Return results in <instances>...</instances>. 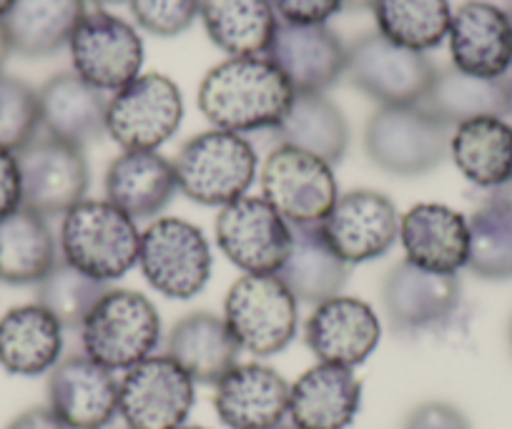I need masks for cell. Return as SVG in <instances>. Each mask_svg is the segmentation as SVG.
Here are the masks:
<instances>
[{
	"mask_svg": "<svg viewBox=\"0 0 512 429\" xmlns=\"http://www.w3.org/2000/svg\"><path fill=\"white\" fill-rule=\"evenodd\" d=\"M176 429H206V427H186V424H181V427H176Z\"/></svg>",
	"mask_w": 512,
	"mask_h": 429,
	"instance_id": "cell-50",
	"label": "cell"
},
{
	"mask_svg": "<svg viewBox=\"0 0 512 429\" xmlns=\"http://www.w3.org/2000/svg\"><path fill=\"white\" fill-rule=\"evenodd\" d=\"M437 68L420 51L387 41L379 31L364 33L347 46L344 76L379 106H412L430 91Z\"/></svg>",
	"mask_w": 512,
	"mask_h": 429,
	"instance_id": "cell-7",
	"label": "cell"
},
{
	"mask_svg": "<svg viewBox=\"0 0 512 429\" xmlns=\"http://www.w3.org/2000/svg\"><path fill=\"white\" fill-rule=\"evenodd\" d=\"M382 302L395 332H430L455 317L462 302V284L457 274L425 271L405 259L384 279Z\"/></svg>",
	"mask_w": 512,
	"mask_h": 429,
	"instance_id": "cell-16",
	"label": "cell"
},
{
	"mask_svg": "<svg viewBox=\"0 0 512 429\" xmlns=\"http://www.w3.org/2000/svg\"><path fill=\"white\" fill-rule=\"evenodd\" d=\"M450 154L472 186L502 191L512 181V123L505 118L460 123L452 131Z\"/></svg>",
	"mask_w": 512,
	"mask_h": 429,
	"instance_id": "cell-31",
	"label": "cell"
},
{
	"mask_svg": "<svg viewBox=\"0 0 512 429\" xmlns=\"http://www.w3.org/2000/svg\"><path fill=\"white\" fill-rule=\"evenodd\" d=\"M277 429H302V427H297V424H289V427H277Z\"/></svg>",
	"mask_w": 512,
	"mask_h": 429,
	"instance_id": "cell-51",
	"label": "cell"
},
{
	"mask_svg": "<svg viewBox=\"0 0 512 429\" xmlns=\"http://www.w3.org/2000/svg\"><path fill=\"white\" fill-rule=\"evenodd\" d=\"M216 244L246 274H277L292 244V226L264 196H241L216 216Z\"/></svg>",
	"mask_w": 512,
	"mask_h": 429,
	"instance_id": "cell-12",
	"label": "cell"
},
{
	"mask_svg": "<svg viewBox=\"0 0 512 429\" xmlns=\"http://www.w3.org/2000/svg\"><path fill=\"white\" fill-rule=\"evenodd\" d=\"M184 98L161 73H146L113 93L106 111V133L123 151H156L181 126Z\"/></svg>",
	"mask_w": 512,
	"mask_h": 429,
	"instance_id": "cell-9",
	"label": "cell"
},
{
	"mask_svg": "<svg viewBox=\"0 0 512 429\" xmlns=\"http://www.w3.org/2000/svg\"><path fill=\"white\" fill-rule=\"evenodd\" d=\"M294 101V88L269 58H229L204 76L199 108L221 131L277 128Z\"/></svg>",
	"mask_w": 512,
	"mask_h": 429,
	"instance_id": "cell-1",
	"label": "cell"
},
{
	"mask_svg": "<svg viewBox=\"0 0 512 429\" xmlns=\"http://www.w3.org/2000/svg\"><path fill=\"white\" fill-rule=\"evenodd\" d=\"M267 58L284 73L294 93H327L347 71V46L327 23L279 21Z\"/></svg>",
	"mask_w": 512,
	"mask_h": 429,
	"instance_id": "cell-17",
	"label": "cell"
},
{
	"mask_svg": "<svg viewBox=\"0 0 512 429\" xmlns=\"http://www.w3.org/2000/svg\"><path fill=\"white\" fill-rule=\"evenodd\" d=\"M502 191H505V196H512V181H510V184H507Z\"/></svg>",
	"mask_w": 512,
	"mask_h": 429,
	"instance_id": "cell-49",
	"label": "cell"
},
{
	"mask_svg": "<svg viewBox=\"0 0 512 429\" xmlns=\"http://www.w3.org/2000/svg\"><path fill=\"white\" fill-rule=\"evenodd\" d=\"M68 48L73 73L98 91H121L141 76L144 41L131 23L106 11L86 13Z\"/></svg>",
	"mask_w": 512,
	"mask_h": 429,
	"instance_id": "cell-11",
	"label": "cell"
},
{
	"mask_svg": "<svg viewBox=\"0 0 512 429\" xmlns=\"http://www.w3.org/2000/svg\"><path fill=\"white\" fill-rule=\"evenodd\" d=\"M450 128L422 103L382 106L364 128V151L377 169L412 179L430 174L445 161Z\"/></svg>",
	"mask_w": 512,
	"mask_h": 429,
	"instance_id": "cell-3",
	"label": "cell"
},
{
	"mask_svg": "<svg viewBox=\"0 0 512 429\" xmlns=\"http://www.w3.org/2000/svg\"><path fill=\"white\" fill-rule=\"evenodd\" d=\"M118 389L111 369L76 354L51 369L48 407L68 429H106L118 414Z\"/></svg>",
	"mask_w": 512,
	"mask_h": 429,
	"instance_id": "cell-18",
	"label": "cell"
},
{
	"mask_svg": "<svg viewBox=\"0 0 512 429\" xmlns=\"http://www.w3.org/2000/svg\"><path fill=\"white\" fill-rule=\"evenodd\" d=\"M262 191L289 224H322L339 199L332 166L292 146H279L264 161Z\"/></svg>",
	"mask_w": 512,
	"mask_h": 429,
	"instance_id": "cell-14",
	"label": "cell"
},
{
	"mask_svg": "<svg viewBox=\"0 0 512 429\" xmlns=\"http://www.w3.org/2000/svg\"><path fill=\"white\" fill-rule=\"evenodd\" d=\"M86 357L111 372H128L154 357L161 342V317L149 297L131 289H111L81 327Z\"/></svg>",
	"mask_w": 512,
	"mask_h": 429,
	"instance_id": "cell-5",
	"label": "cell"
},
{
	"mask_svg": "<svg viewBox=\"0 0 512 429\" xmlns=\"http://www.w3.org/2000/svg\"><path fill=\"white\" fill-rule=\"evenodd\" d=\"M61 259L101 281L126 276L139 264L141 231L111 201L83 199L63 216Z\"/></svg>",
	"mask_w": 512,
	"mask_h": 429,
	"instance_id": "cell-2",
	"label": "cell"
},
{
	"mask_svg": "<svg viewBox=\"0 0 512 429\" xmlns=\"http://www.w3.org/2000/svg\"><path fill=\"white\" fill-rule=\"evenodd\" d=\"M201 21L216 48L249 58L267 53L279 18L272 0H201Z\"/></svg>",
	"mask_w": 512,
	"mask_h": 429,
	"instance_id": "cell-34",
	"label": "cell"
},
{
	"mask_svg": "<svg viewBox=\"0 0 512 429\" xmlns=\"http://www.w3.org/2000/svg\"><path fill=\"white\" fill-rule=\"evenodd\" d=\"M176 194L174 164L156 151H123L106 171V201L134 221L156 219Z\"/></svg>",
	"mask_w": 512,
	"mask_h": 429,
	"instance_id": "cell-25",
	"label": "cell"
},
{
	"mask_svg": "<svg viewBox=\"0 0 512 429\" xmlns=\"http://www.w3.org/2000/svg\"><path fill=\"white\" fill-rule=\"evenodd\" d=\"M224 322L241 349L254 357H274L297 337V299L277 274H244L226 294Z\"/></svg>",
	"mask_w": 512,
	"mask_h": 429,
	"instance_id": "cell-6",
	"label": "cell"
},
{
	"mask_svg": "<svg viewBox=\"0 0 512 429\" xmlns=\"http://www.w3.org/2000/svg\"><path fill=\"white\" fill-rule=\"evenodd\" d=\"M11 6H13V0H0V21L6 18V13L11 11Z\"/></svg>",
	"mask_w": 512,
	"mask_h": 429,
	"instance_id": "cell-46",
	"label": "cell"
},
{
	"mask_svg": "<svg viewBox=\"0 0 512 429\" xmlns=\"http://www.w3.org/2000/svg\"><path fill=\"white\" fill-rule=\"evenodd\" d=\"M282 146L307 151L329 166L342 164L349 149V123L324 93H294L287 116L274 128Z\"/></svg>",
	"mask_w": 512,
	"mask_h": 429,
	"instance_id": "cell-32",
	"label": "cell"
},
{
	"mask_svg": "<svg viewBox=\"0 0 512 429\" xmlns=\"http://www.w3.org/2000/svg\"><path fill=\"white\" fill-rule=\"evenodd\" d=\"M214 409L229 429H277L289 414V384L267 364H236L216 384Z\"/></svg>",
	"mask_w": 512,
	"mask_h": 429,
	"instance_id": "cell-21",
	"label": "cell"
},
{
	"mask_svg": "<svg viewBox=\"0 0 512 429\" xmlns=\"http://www.w3.org/2000/svg\"><path fill=\"white\" fill-rule=\"evenodd\" d=\"M21 169L13 151L0 146V219H6L16 209H21Z\"/></svg>",
	"mask_w": 512,
	"mask_h": 429,
	"instance_id": "cell-42",
	"label": "cell"
},
{
	"mask_svg": "<svg viewBox=\"0 0 512 429\" xmlns=\"http://www.w3.org/2000/svg\"><path fill=\"white\" fill-rule=\"evenodd\" d=\"M86 16V0H13L0 21L11 51L26 58L53 56L71 43Z\"/></svg>",
	"mask_w": 512,
	"mask_h": 429,
	"instance_id": "cell-30",
	"label": "cell"
},
{
	"mask_svg": "<svg viewBox=\"0 0 512 429\" xmlns=\"http://www.w3.org/2000/svg\"><path fill=\"white\" fill-rule=\"evenodd\" d=\"M382 337V324L367 302L354 297H332L317 304L307 319L304 339L314 357L324 364L359 367L372 357Z\"/></svg>",
	"mask_w": 512,
	"mask_h": 429,
	"instance_id": "cell-19",
	"label": "cell"
},
{
	"mask_svg": "<svg viewBox=\"0 0 512 429\" xmlns=\"http://www.w3.org/2000/svg\"><path fill=\"white\" fill-rule=\"evenodd\" d=\"M402 429H470V422L455 404L425 402L407 414Z\"/></svg>",
	"mask_w": 512,
	"mask_h": 429,
	"instance_id": "cell-41",
	"label": "cell"
},
{
	"mask_svg": "<svg viewBox=\"0 0 512 429\" xmlns=\"http://www.w3.org/2000/svg\"><path fill=\"white\" fill-rule=\"evenodd\" d=\"M292 244L277 279L304 304H322L339 297L349 279V264L329 246L319 224H289Z\"/></svg>",
	"mask_w": 512,
	"mask_h": 429,
	"instance_id": "cell-26",
	"label": "cell"
},
{
	"mask_svg": "<svg viewBox=\"0 0 512 429\" xmlns=\"http://www.w3.org/2000/svg\"><path fill=\"white\" fill-rule=\"evenodd\" d=\"M507 342H510V352H512V319H510V329H507Z\"/></svg>",
	"mask_w": 512,
	"mask_h": 429,
	"instance_id": "cell-48",
	"label": "cell"
},
{
	"mask_svg": "<svg viewBox=\"0 0 512 429\" xmlns=\"http://www.w3.org/2000/svg\"><path fill=\"white\" fill-rule=\"evenodd\" d=\"M422 106L447 126H460L472 118L512 116V78H477L455 66L437 68Z\"/></svg>",
	"mask_w": 512,
	"mask_h": 429,
	"instance_id": "cell-29",
	"label": "cell"
},
{
	"mask_svg": "<svg viewBox=\"0 0 512 429\" xmlns=\"http://www.w3.org/2000/svg\"><path fill=\"white\" fill-rule=\"evenodd\" d=\"M470 254L467 269L490 281L512 279V196L487 199L467 219Z\"/></svg>",
	"mask_w": 512,
	"mask_h": 429,
	"instance_id": "cell-36",
	"label": "cell"
},
{
	"mask_svg": "<svg viewBox=\"0 0 512 429\" xmlns=\"http://www.w3.org/2000/svg\"><path fill=\"white\" fill-rule=\"evenodd\" d=\"M374 0H342V11L347 13H359V11H372Z\"/></svg>",
	"mask_w": 512,
	"mask_h": 429,
	"instance_id": "cell-44",
	"label": "cell"
},
{
	"mask_svg": "<svg viewBox=\"0 0 512 429\" xmlns=\"http://www.w3.org/2000/svg\"><path fill=\"white\" fill-rule=\"evenodd\" d=\"M38 108L43 131L78 149L98 143L106 133V96L73 71L58 73L43 83L38 91Z\"/></svg>",
	"mask_w": 512,
	"mask_h": 429,
	"instance_id": "cell-24",
	"label": "cell"
},
{
	"mask_svg": "<svg viewBox=\"0 0 512 429\" xmlns=\"http://www.w3.org/2000/svg\"><path fill=\"white\" fill-rule=\"evenodd\" d=\"M63 327L41 304L16 307L0 317V367L18 377H38L61 362Z\"/></svg>",
	"mask_w": 512,
	"mask_h": 429,
	"instance_id": "cell-28",
	"label": "cell"
},
{
	"mask_svg": "<svg viewBox=\"0 0 512 429\" xmlns=\"http://www.w3.org/2000/svg\"><path fill=\"white\" fill-rule=\"evenodd\" d=\"M139 266L151 289L169 299H194L211 276V249L199 226L166 216L141 234Z\"/></svg>",
	"mask_w": 512,
	"mask_h": 429,
	"instance_id": "cell-8",
	"label": "cell"
},
{
	"mask_svg": "<svg viewBox=\"0 0 512 429\" xmlns=\"http://www.w3.org/2000/svg\"><path fill=\"white\" fill-rule=\"evenodd\" d=\"M400 221L390 196L357 189L339 196L319 226L329 246L352 266L387 254L400 239Z\"/></svg>",
	"mask_w": 512,
	"mask_h": 429,
	"instance_id": "cell-15",
	"label": "cell"
},
{
	"mask_svg": "<svg viewBox=\"0 0 512 429\" xmlns=\"http://www.w3.org/2000/svg\"><path fill=\"white\" fill-rule=\"evenodd\" d=\"M96 6H118V3H126V0H91Z\"/></svg>",
	"mask_w": 512,
	"mask_h": 429,
	"instance_id": "cell-47",
	"label": "cell"
},
{
	"mask_svg": "<svg viewBox=\"0 0 512 429\" xmlns=\"http://www.w3.org/2000/svg\"><path fill=\"white\" fill-rule=\"evenodd\" d=\"M36 286L38 304L51 312L63 329H81L96 304L111 292L108 281L93 279L63 259H58Z\"/></svg>",
	"mask_w": 512,
	"mask_h": 429,
	"instance_id": "cell-37",
	"label": "cell"
},
{
	"mask_svg": "<svg viewBox=\"0 0 512 429\" xmlns=\"http://www.w3.org/2000/svg\"><path fill=\"white\" fill-rule=\"evenodd\" d=\"M11 43H8V36L6 31H3V26H0V68H3V63H6V58L11 56Z\"/></svg>",
	"mask_w": 512,
	"mask_h": 429,
	"instance_id": "cell-45",
	"label": "cell"
},
{
	"mask_svg": "<svg viewBox=\"0 0 512 429\" xmlns=\"http://www.w3.org/2000/svg\"><path fill=\"white\" fill-rule=\"evenodd\" d=\"M128 6L136 23L159 38L189 31L201 16V0H128Z\"/></svg>",
	"mask_w": 512,
	"mask_h": 429,
	"instance_id": "cell-39",
	"label": "cell"
},
{
	"mask_svg": "<svg viewBox=\"0 0 512 429\" xmlns=\"http://www.w3.org/2000/svg\"><path fill=\"white\" fill-rule=\"evenodd\" d=\"M58 251L61 246L53 239L46 216L21 206L0 219V281L38 284L61 259Z\"/></svg>",
	"mask_w": 512,
	"mask_h": 429,
	"instance_id": "cell-33",
	"label": "cell"
},
{
	"mask_svg": "<svg viewBox=\"0 0 512 429\" xmlns=\"http://www.w3.org/2000/svg\"><path fill=\"white\" fill-rule=\"evenodd\" d=\"M21 169V194L26 209L46 216H66L78 201L86 199L91 171L83 149L58 138H33L16 154Z\"/></svg>",
	"mask_w": 512,
	"mask_h": 429,
	"instance_id": "cell-10",
	"label": "cell"
},
{
	"mask_svg": "<svg viewBox=\"0 0 512 429\" xmlns=\"http://www.w3.org/2000/svg\"><path fill=\"white\" fill-rule=\"evenodd\" d=\"M507 18H510V26H512V6H510V11H507Z\"/></svg>",
	"mask_w": 512,
	"mask_h": 429,
	"instance_id": "cell-52",
	"label": "cell"
},
{
	"mask_svg": "<svg viewBox=\"0 0 512 429\" xmlns=\"http://www.w3.org/2000/svg\"><path fill=\"white\" fill-rule=\"evenodd\" d=\"M41 131L38 91L21 78L0 73V146L13 154L28 146Z\"/></svg>",
	"mask_w": 512,
	"mask_h": 429,
	"instance_id": "cell-38",
	"label": "cell"
},
{
	"mask_svg": "<svg viewBox=\"0 0 512 429\" xmlns=\"http://www.w3.org/2000/svg\"><path fill=\"white\" fill-rule=\"evenodd\" d=\"M194 399V379L164 354L123 374L118 414L128 429H176L186 422Z\"/></svg>",
	"mask_w": 512,
	"mask_h": 429,
	"instance_id": "cell-13",
	"label": "cell"
},
{
	"mask_svg": "<svg viewBox=\"0 0 512 429\" xmlns=\"http://www.w3.org/2000/svg\"><path fill=\"white\" fill-rule=\"evenodd\" d=\"M6 429H68L51 407H31L18 414Z\"/></svg>",
	"mask_w": 512,
	"mask_h": 429,
	"instance_id": "cell-43",
	"label": "cell"
},
{
	"mask_svg": "<svg viewBox=\"0 0 512 429\" xmlns=\"http://www.w3.org/2000/svg\"><path fill=\"white\" fill-rule=\"evenodd\" d=\"M241 347L229 324L211 312L186 314L166 337V357L174 359L194 384H219L239 364Z\"/></svg>",
	"mask_w": 512,
	"mask_h": 429,
	"instance_id": "cell-27",
	"label": "cell"
},
{
	"mask_svg": "<svg viewBox=\"0 0 512 429\" xmlns=\"http://www.w3.org/2000/svg\"><path fill=\"white\" fill-rule=\"evenodd\" d=\"M359 407L362 382L339 364H314L289 387V417L302 429H347Z\"/></svg>",
	"mask_w": 512,
	"mask_h": 429,
	"instance_id": "cell-23",
	"label": "cell"
},
{
	"mask_svg": "<svg viewBox=\"0 0 512 429\" xmlns=\"http://www.w3.org/2000/svg\"><path fill=\"white\" fill-rule=\"evenodd\" d=\"M377 31L410 51L437 48L450 33V0H374Z\"/></svg>",
	"mask_w": 512,
	"mask_h": 429,
	"instance_id": "cell-35",
	"label": "cell"
},
{
	"mask_svg": "<svg viewBox=\"0 0 512 429\" xmlns=\"http://www.w3.org/2000/svg\"><path fill=\"white\" fill-rule=\"evenodd\" d=\"M400 241L407 261L425 271L457 274L462 266H467V219L445 204L412 206L400 221Z\"/></svg>",
	"mask_w": 512,
	"mask_h": 429,
	"instance_id": "cell-22",
	"label": "cell"
},
{
	"mask_svg": "<svg viewBox=\"0 0 512 429\" xmlns=\"http://www.w3.org/2000/svg\"><path fill=\"white\" fill-rule=\"evenodd\" d=\"M450 56L457 71L502 78L512 68V26L507 11L487 0H467L452 13Z\"/></svg>",
	"mask_w": 512,
	"mask_h": 429,
	"instance_id": "cell-20",
	"label": "cell"
},
{
	"mask_svg": "<svg viewBox=\"0 0 512 429\" xmlns=\"http://www.w3.org/2000/svg\"><path fill=\"white\" fill-rule=\"evenodd\" d=\"M256 151L241 133H199L181 146L174 161L179 191L201 206H229L256 179Z\"/></svg>",
	"mask_w": 512,
	"mask_h": 429,
	"instance_id": "cell-4",
	"label": "cell"
},
{
	"mask_svg": "<svg viewBox=\"0 0 512 429\" xmlns=\"http://www.w3.org/2000/svg\"><path fill=\"white\" fill-rule=\"evenodd\" d=\"M279 21L297 26H322L342 13V0H272Z\"/></svg>",
	"mask_w": 512,
	"mask_h": 429,
	"instance_id": "cell-40",
	"label": "cell"
}]
</instances>
